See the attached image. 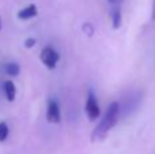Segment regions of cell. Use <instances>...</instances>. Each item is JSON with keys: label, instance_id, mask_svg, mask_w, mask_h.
<instances>
[{"label": "cell", "instance_id": "cell-1", "mask_svg": "<svg viewBox=\"0 0 155 154\" xmlns=\"http://www.w3.org/2000/svg\"><path fill=\"white\" fill-rule=\"evenodd\" d=\"M120 113H121V106L117 101L110 102V105L107 106L106 112H105L104 117L99 120L98 126L94 128L93 135H91V141H102L106 138V135L109 134V131L117 124L118 119H120Z\"/></svg>", "mask_w": 155, "mask_h": 154}, {"label": "cell", "instance_id": "cell-2", "mask_svg": "<svg viewBox=\"0 0 155 154\" xmlns=\"http://www.w3.org/2000/svg\"><path fill=\"white\" fill-rule=\"evenodd\" d=\"M40 57H41V62L46 65L48 70H53V68L57 65L59 60H60L59 52H57L56 49H53L52 46H46V48H44L42 51H41Z\"/></svg>", "mask_w": 155, "mask_h": 154}, {"label": "cell", "instance_id": "cell-3", "mask_svg": "<svg viewBox=\"0 0 155 154\" xmlns=\"http://www.w3.org/2000/svg\"><path fill=\"white\" fill-rule=\"evenodd\" d=\"M86 113H87V117L91 122L97 120L101 116V108H99V104L93 92H88L87 101H86Z\"/></svg>", "mask_w": 155, "mask_h": 154}, {"label": "cell", "instance_id": "cell-4", "mask_svg": "<svg viewBox=\"0 0 155 154\" xmlns=\"http://www.w3.org/2000/svg\"><path fill=\"white\" fill-rule=\"evenodd\" d=\"M46 120L52 124H57L61 120V113H60V106L56 100L51 98L48 101V106H46Z\"/></svg>", "mask_w": 155, "mask_h": 154}, {"label": "cell", "instance_id": "cell-5", "mask_svg": "<svg viewBox=\"0 0 155 154\" xmlns=\"http://www.w3.org/2000/svg\"><path fill=\"white\" fill-rule=\"evenodd\" d=\"M38 14V8H37V5L35 4H30V5H27V7H25V8H22L21 11L18 12V18L19 19H23V21H27V19H31V18H34L35 15Z\"/></svg>", "mask_w": 155, "mask_h": 154}, {"label": "cell", "instance_id": "cell-6", "mask_svg": "<svg viewBox=\"0 0 155 154\" xmlns=\"http://www.w3.org/2000/svg\"><path fill=\"white\" fill-rule=\"evenodd\" d=\"M110 19H112V27H113V29H120L121 25H123V14H121V7L110 8Z\"/></svg>", "mask_w": 155, "mask_h": 154}, {"label": "cell", "instance_id": "cell-7", "mask_svg": "<svg viewBox=\"0 0 155 154\" xmlns=\"http://www.w3.org/2000/svg\"><path fill=\"white\" fill-rule=\"evenodd\" d=\"M4 93H5V98L10 102H12L16 97V87L15 83L12 81H5L4 82Z\"/></svg>", "mask_w": 155, "mask_h": 154}, {"label": "cell", "instance_id": "cell-8", "mask_svg": "<svg viewBox=\"0 0 155 154\" xmlns=\"http://www.w3.org/2000/svg\"><path fill=\"white\" fill-rule=\"evenodd\" d=\"M21 72V67H19L16 63H8L5 64V74L10 76H16Z\"/></svg>", "mask_w": 155, "mask_h": 154}, {"label": "cell", "instance_id": "cell-9", "mask_svg": "<svg viewBox=\"0 0 155 154\" xmlns=\"http://www.w3.org/2000/svg\"><path fill=\"white\" fill-rule=\"evenodd\" d=\"M8 132H10V130H8V126L5 124L4 122H2V123H0V142H4L5 139H7Z\"/></svg>", "mask_w": 155, "mask_h": 154}, {"label": "cell", "instance_id": "cell-10", "mask_svg": "<svg viewBox=\"0 0 155 154\" xmlns=\"http://www.w3.org/2000/svg\"><path fill=\"white\" fill-rule=\"evenodd\" d=\"M35 42H37L35 38H27V40L25 41V46H26V48H33V46L35 45Z\"/></svg>", "mask_w": 155, "mask_h": 154}, {"label": "cell", "instance_id": "cell-11", "mask_svg": "<svg viewBox=\"0 0 155 154\" xmlns=\"http://www.w3.org/2000/svg\"><path fill=\"white\" fill-rule=\"evenodd\" d=\"M121 2H123V0H107L110 8H113V7H121Z\"/></svg>", "mask_w": 155, "mask_h": 154}, {"label": "cell", "instance_id": "cell-12", "mask_svg": "<svg viewBox=\"0 0 155 154\" xmlns=\"http://www.w3.org/2000/svg\"><path fill=\"white\" fill-rule=\"evenodd\" d=\"M153 21H155V0H154V4H153Z\"/></svg>", "mask_w": 155, "mask_h": 154}, {"label": "cell", "instance_id": "cell-13", "mask_svg": "<svg viewBox=\"0 0 155 154\" xmlns=\"http://www.w3.org/2000/svg\"><path fill=\"white\" fill-rule=\"evenodd\" d=\"M0 29H2V19H0Z\"/></svg>", "mask_w": 155, "mask_h": 154}]
</instances>
